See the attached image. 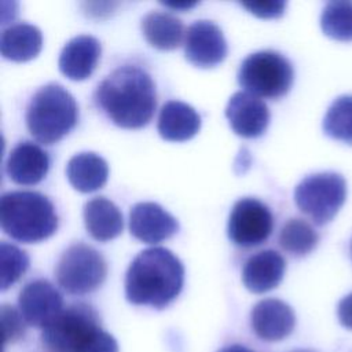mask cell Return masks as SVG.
Returning <instances> with one entry per match:
<instances>
[{
	"label": "cell",
	"mask_w": 352,
	"mask_h": 352,
	"mask_svg": "<svg viewBox=\"0 0 352 352\" xmlns=\"http://www.w3.org/2000/svg\"><path fill=\"white\" fill-rule=\"evenodd\" d=\"M26 125L30 135L43 144H54L67 135L78 118L73 95L60 84L40 87L29 100Z\"/></svg>",
	"instance_id": "4"
},
{
	"label": "cell",
	"mask_w": 352,
	"mask_h": 352,
	"mask_svg": "<svg viewBox=\"0 0 352 352\" xmlns=\"http://www.w3.org/2000/svg\"><path fill=\"white\" fill-rule=\"evenodd\" d=\"M95 102L116 125L138 129L147 125L154 114L155 85L146 70L125 65L111 72L98 85Z\"/></svg>",
	"instance_id": "1"
},
{
	"label": "cell",
	"mask_w": 352,
	"mask_h": 352,
	"mask_svg": "<svg viewBox=\"0 0 352 352\" xmlns=\"http://www.w3.org/2000/svg\"><path fill=\"white\" fill-rule=\"evenodd\" d=\"M323 33L338 41H352V1H330L320 15Z\"/></svg>",
	"instance_id": "25"
},
{
	"label": "cell",
	"mask_w": 352,
	"mask_h": 352,
	"mask_svg": "<svg viewBox=\"0 0 352 352\" xmlns=\"http://www.w3.org/2000/svg\"><path fill=\"white\" fill-rule=\"evenodd\" d=\"M250 324L254 334L264 341H280L290 336L296 316L290 305L278 298L258 301L250 312Z\"/></svg>",
	"instance_id": "14"
},
{
	"label": "cell",
	"mask_w": 352,
	"mask_h": 352,
	"mask_svg": "<svg viewBox=\"0 0 352 352\" xmlns=\"http://www.w3.org/2000/svg\"><path fill=\"white\" fill-rule=\"evenodd\" d=\"M43 36L37 26L19 22L6 28L0 37V51L6 59L26 62L38 55Z\"/></svg>",
	"instance_id": "20"
},
{
	"label": "cell",
	"mask_w": 352,
	"mask_h": 352,
	"mask_svg": "<svg viewBox=\"0 0 352 352\" xmlns=\"http://www.w3.org/2000/svg\"><path fill=\"white\" fill-rule=\"evenodd\" d=\"M66 176L77 191L92 192L106 183L109 165L95 153H78L69 160L66 165Z\"/></svg>",
	"instance_id": "21"
},
{
	"label": "cell",
	"mask_w": 352,
	"mask_h": 352,
	"mask_svg": "<svg viewBox=\"0 0 352 352\" xmlns=\"http://www.w3.org/2000/svg\"><path fill=\"white\" fill-rule=\"evenodd\" d=\"M184 55L197 67L208 69L219 65L227 55L221 29L212 21H195L184 34Z\"/></svg>",
	"instance_id": "11"
},
{
	"label": "cell",
	"mask_w": 352,
	"mask_h": 352,
	"mask_svg": "<svg viewBox=\"0 0 352 352\" xmlns=\"http://www.w3.org/2000/svg\"><path fill=\"white\" fill-rule=\"evenodd\" d=\"M98 329H100L98 312L88 304L77 302L63 308L43 329L41 341L50 352H76Z\"/></svg>",
	"instance_id": "8"
},
{
	"label": "cell",
	"mask_w": 352,
	"mask_h": 352,
	"mask_svg": "<svg viewBox=\"0 0 352 352\" xmlns=\"http://www.w3.org/2000/svg\"><path fill=\"white\" fill-rule=\"evenodd\" d=\"M157 128L162 139L184 142L198 133L201 117L190 104L180 100H169L160 110Z\"/></svg>",
	"instance_id": "18"
},
{
	"label": "cell",
	"mask_w": 352,
	"mask_h": 352,
	"mask_svg": "<svg viewBox=\"0 0 352 352\" xmlns=\"http://www.w3.org/2000/svg\"><path fill=\"white\" fill-rule=\"evenodd\" d=\"M0 264H1V290L12 286L28 270L29 257L18 246L1 242L0 243Z\"/></svg>",
	"instance_id": "26"
},
{
	"label": "cell",
	"mask_w": 352,
	"mask_h": 352,
	"mask_svg": "<svg viewBox=\"0 0 352 352\" xmlns=\"http://www.w3.org/2000/svg\"><path fill=\"white\" fill-rule=\"evenodd\" d=\"M0 224L12 239L34 243L56 231L58 216L45 195L36 191H10L0 201Z\"/></svg>",
	"instance_id": "3"
},
{
	"label": "cell",
	"mask_w": 352,
	"mask_h": 352,
	"mask_svg": "<svg viewBox=\"0 0 352 352\" xmlns=\"http://www.w3.org/2000/svg\"><path fill=\"white\" fill-rule=\"evenodd\" d=\"M84 224L91 236L106 242L122 232L124 220L116 204L104 197H95L84 205Z\"/></svg>",
	"instance_id": "19"
},
{
	"label": "cell",
	"mask_w": 352,
	"mask_h": 352,
	"mask_svg": "<svg viewBox=\"0 0 352 352\" xmlns=\"http://www.w3.org/2000/svg\"><path fill=\"white\" fill-rule=\"evenodd\" d=\"M226 117L231 129L242 138H257L264 133L270 122L267 104L246 91L235 92L226 107Z\"/></svg>",
	"instance_id": "12"
},
{
	"label": "cell",
	"mask_w": 352,
	"mask_h": 352,
	"mask_svg": "<svg viewBox=\"0 0 352 352\" xmlns=\"http://www.w3.org/2000/svg\"><path fill=\"white\" fill-rule=\"evenodd\" d=\"M292 352H312V351H307V349H297V351H292Z\"/></svg>",
	"instance_id": "33"
},
{
	"label": "cell",
	"mask_w": 352,
	"mask_h": 352,
	"mask_svg": "<svg viewBox=\"0 0 352 352\" xmlns=\"http://www.w3.org/2000/svg\"><path fill=\"white\" fill-rule=\"evenodd\" d=\"M337 315H338L340 323H341L344 327L352 330V293H349L348 296H345V297L338 302Z\"/></svg>",
	"instance_id": "30"
},
{
	"label": "cell",
	"mask_w": 352,
	"mask_h": 352,
	"mask_svg": "<svg viewBox=\"0 0 352 352\" xmlns=\"http://www.w3.org/2000/svg\"><path fill=\"white\" fill-rule=\"evenodd\" d=\"M319 236L309 223L302 219L287 220L279 232V245L283 250L296 257L311 253L318 245Z\"/></svg>",
	"instance_id": "23"
},
{
	"label": "cell",
	"mask_w": 352,
	"mask_h": 352,
	"mask_svg": "<svg viewBox=\"0 0 352 352\" xmlns=\"http://www.w3.org/2000/svg\"><path fill=\"white\" fill-rule=\"evenodd\" d=\"M118 351L120 349L116 338L100 327L94 334H91L76 352H118Z\"/></svg>",
	"instance_id": "28"
},
{
	"label": "cell",
	"mask_w": 352,
	"mask_h": 352,
	"mask_svg": "<svg viewBox=\"0 0 352 352\" xmlns=\"http://www.w3.org/2000/svg\"><path fill=\"white\" fill-rule=\"evenodd\" d=\"M219 352H254L250 348L241 345V344H232V345H227L224 348H221Z\"/></svg>",
	"instance_id": "31"
},
{
	"label": "cell",
	"mask_w": 352,
	"mask_h": 352,
	"mask_svg": "<svg viewBox=\"0 0 352 352\" xmlns=\"http://www.w3.org/2000/svg\"><path fill=\"white\" fill-rule=\"evenodd\" d=\"M285 258L275 250L267 249L250 256L242 268L243 286L256 294L275 289L283 279Z\"/></svg>",
	"instance_id": "17"
},
{
	"label": "cell",
	"mask_w": 352,
	"mask_h": 352,
	"mask_svg": "<svg viewBox=\"0 0 352 352\" xmlns=\"http://www.w3.org/2000/svg\"><path fill=\"white\" fill-rule=\"evenodd\" d=\"M50 168V157L38 144L25 140L19 142L10 153L6 162L8 177L22 186H32L41 182Z\"/></svg>",
	"instance_id": "15"
},
{
	"label": "cell",
	"mask_w": 352,
	"mask_h": 352,
	"mask_svg": "<svg viewBox=\"0 0 352 352\" xmlns=\"http://www.w3.org/2000/svg\"><path fill=\"white\" fill-rule=\"evenodd\" d=\"M323 131L331 139L352 144V95L334 99L324 114Z\"/></svg>",
	"instance_id": "24"
},
{
	"label": "cell",
	"mask_w": 352,
	"mask_h": 352,
	"mask_svg": "<svg viewBox=\"0 0 352 352\" xmlns=\"http://www.w3.org/2000/svg\"><path fill=\"white\" fill-rule=\"evenodd\" d=\"M272 228V213L258 199L246 197L234 204L227 224V234L234 245L241 248L261 245L271 235Z\"/></svg>",
	"instance_id": "9"
},
{
	"label": "cell",
	"mask_w": 352,
	"mask_h": 352,
	"mask_svg": "<svg viewBox=\"0 0 352 352\" xmlns=\"http://www.w3.org/2000/svg\"><path fill=\"white\" fill-rule=\"evenodd\" d=\"M0 319L3 327V345L14 344L23 338L26 331V322L22 318L19 309L11 305L3 304L0 308Z\"/></svg>",
	"instance_id": "27"
},
{
	"label": "cell",
	"mask_w": 352,
	"mask_h": 352,
	"mask_svg": "<svg viewBox=\"0 0 352 352\" xmlns=\"http://www.w3.org/2000/svg\"><path fill=\"white\" fill-rule=\"evenodd\" d=\"M18 309L26 324L44 329L62 312L63 298L51 282L36 279L21 290Z\"/></svg>",
	"instance_id": "10"
},
{
	"label": "cell",
	"mask_w": 352,
	"mask_h": 352,
	"mask_svg": "<svg viewBox=\"0 0 352 352\" xmlns=\"http://www.w3.org/2000/svg\"><path fill=\"white\" fill-rule=\"evenodd\" d=\"M351 249H352V246H351Z\"/></svg>",
	"instance_id": "34"
},
{
	"label": "cell",
	"mask_w": 352,
	"mask_h": 352,
	"mask_svg": "<svg viewBox=\"0 0 352 352\" xmlns=\"http://www.w3.org/2000/svg\"><path fill=\"white\" fill-rule=\"evenodd\" d=\"M194 6H197V3H176V4L165 3V7H170L173 10H188V8H192Z\"/></svg>",
	"instance_id": "32"
},
{
	"label": "cell",
	"mask_w": 352,
	"mask_h": 352,
	"mask_svg": "<svg viewBox=\"0 0 352 352\" xmlns=\"http://www.w3.org/2000/svg\"><path fill=\"white\" fill-rule=\"evenodd\" d=\"M293 66L282 54L271 50L248 55L238 70V82L249 94L276 99L293 84Z\"/></svg>",
	"instance_id": "5"
},
{
	"label": "cell",
	"mask_w": 352,
	"mask_h": 352,
	"mask_svg": "<svg viewBox=\"0 0 352 352\" xmlns=\"http://www.w3.org/2000/svg\"><path fill=\"white\" fill-rule=\"evenodd\" d=\"M345 198V179L336 172L308 175L294 188L297 208L318 226L331 221L344 205Z\"/></svg>",
	"instance_id": "6"
},
{
	"label": "cell",
	"mask_w": 352,
	"mask_h": 352,
	"mask_svg": "<svg viewBox=\"0 0 352 352\" xmlns=\"http://www.w3.org/2000/svg\"><path fill=\"white\" fill-rule=\"evenodd\" d=\"M100 43L91 34H80L70 38L62 48L58 59L59 70L70 80L88 78L100 58Z\"/></svg>",
	"instance_id": "16"
},
{
	"label": "cell",
	"mask_w": 352,
	"mask_h": 352,
	"mask_svg": "<svg viewBox=\"0 0 352 352\" xmlns=\"http://www.w3.org/2000/svg\"><path fill=\"white\" fill-rule=\"evenodd\" d=\"M177 220L155 202H139L129 212V231L144 243H158L175 235Z\"/></svg>",
	"instance_id": "13"
},
{
	"label": "cell",
	"mask_w": 352,
	"mask_h": 352,
	"mask_svg": "<svg viewBox=\"0 0 352 352\" xmlns=\"http://www.w3.org/2000/svg\"><path fill=\"white\" fill-rule=\"evenodd\" d=\"M142 32L147 43L158 50H173L183 40L184 28L179 18L165 11H151L142 19Z\"/></svg>",
	"instance_id": "22"
},
{
	"label": "cell",
	"mask_w": 352,
	"mask_h": 352,
	"mask_svg": "<svg viewBox=\"0 0 352 352\" xmlns=\"http://www.w3.org/2000/svg\"><path fill=\"white\" fill-rule=\"evenodd\" d=\"M243 8L254 14L258 18H278L285 12L286 1L282 0H264V1H252L241 3Z\"/></svg>",
	"instance_id": "29"
},
{
	"label": "cell",
	"mask_w": 352,
	"mask_h": 352,
	"mask_svg": "<svg viewBox=\"0 0 352 352\" xmlns=\"http://www.w3.org/2000/svg\"><path fill=\"white\" fill-rule=\"evenodd\" d=\"M183 283L184 267L177 256L165 248H148L128 267L125 297L133 305L162 309L180 294Z\"/></svg>",
	"instance_id": "2"
},
{
	"label": "cell",
	"mask_w": 352,
	"mask_h": 352,
	"mask_svg": "<svg viewBox=\"0 0 352 352\" xmlns=\"http://www.w3.org/2000/svg\"><path fill=\"white\" fill-rule=\"evenodd\" d=\"M104 257L85 243L70 245L59 257L55 276L58 285L69 294L81 296L96 290L106 279Z\"/></svg>",
	"instance_id": "7"
}]
</instances>
